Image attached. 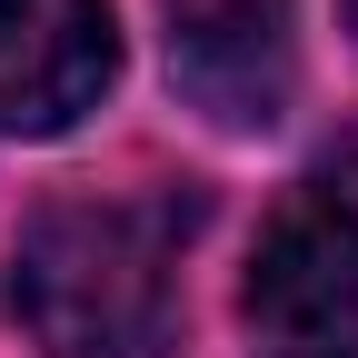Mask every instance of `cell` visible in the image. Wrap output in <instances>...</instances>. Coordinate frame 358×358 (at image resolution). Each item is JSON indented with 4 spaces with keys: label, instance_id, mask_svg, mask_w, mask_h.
<instances>
[{
    "label": "cell",
    "instance_id": "cell-7",
    "mask_svg": "<svg viewBox=\"0 0 358 358\" xmlns=\"http://www.w3.org/2000/svg\"><path fill=\"white\" fill-rule=\"evenodd\" d=\"M348 10H358V0H348Z\"/></svg>",
    "mask_w": 358,
    "mask_h": 358
},
{
    "label": "cell",
    "instance_id": "cell-2",
    "mask_svg": "<svg viewBox=\"0 0 358 358\" xmlns=\"http://www.w3.org/2000/svg\"><path fill=\"white\" fill-rule=\"evenodd\" d=\"M169 80L219 129H268L289 110V0H159Z\"/></svg>",
    "mask_w": 358,
    "mask_h": 358
},
{
    "label": "cell",
    "instance_id": "cell-5",
    "mask_svg": "<svg viewBox=\"0 0 358 358\" xmlns=\"http://www.w3.org/2000/svg\"><path fill=\"white\" fill-rule=\"evenodd\" d=\"M329 189H338V199L358 209V129H348V140H338V150H329Z\"/></svg>",
    "mask_w": 358,
    "mask_h": 358
},
{
    "label": "cell",
    "instance_id": "cell-4",
    "mask_svg": "<svg viewBox=\"0 0 358 358\" xmlns=\"http://www.w3.org/2000/svg\"><path fill=\"white\" fill-rule=\"evenodd\" d=\"M120 40L100 0H0V129H70L100 110Z\"/></svg>",
    "mask_w": 358,
    "mask_h": 358
},
{
    "label": "cell",
    "instance_id": "cell-3",
    "mask_svg": "<svg viewBox=\"0 0 358 358\" xmlns=\"http://www.w3.org/2000/svg\"><path fill=\"white\" fill-rule=\"evenodd\" d=\"M249 319L289 338L358 329V209L338 189H299L249 249Z\"/></svg>",
    "mask_w": 358,
    "mask_h": 358
},
{
    "label": "cell",
    "instance_id": "cell-6",
    "mask_svg": "<svg viewBox=\"0 0 358 358\" xmlns=\"http://www.w3.org/2000/svg\"><path fill=\"white\" fill-rule=\"evenodd\" d=\"M299 358H358V348H299Z\"/></svg>",
    "mask_w": 358,
    "mask_h": 358
},
{
    "label": "cell",
    "instance_id": "cell-1",
    "mask_svg": "<svg viewBox=\"0 0 358 358\" xmlns=\"http://www.w3.org/2000/svg\"><path fill=\"white\" fill-rule=\"evenodd\" d=\"M10 319L40 358H169L179 348V209L80 199L10 259Z\"/></svg>",
    "mask_w": 358,
    "mask_h": 358
}]
</instances>
